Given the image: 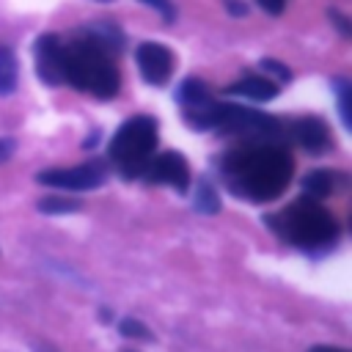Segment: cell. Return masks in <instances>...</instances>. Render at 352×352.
Here are the masks:
<instances>
[{"mask_svg":"<svg viewBox=\"0 0 352 352\" xmlns=\"http://www.w3.org/2000/svg\"><path fill=\"white\" fill-rule=\"evenodd\" d=\"M121 336H126V338H148V330L138 319H124L121 322Z\"/></svg>","mask_w":352,"mask_h":352,"instance_id":"ffe728a7","label":"cell"},{"mask_svg":"<svg viewBox=\"0 0 352 352\" xmlns=\"http://www.w3.org/2000/svg\"><path fill=\"white\" fill-rule=\"evenodd\" d=\"M336 91H338V110H341V121L344 126H349V82L346 80H336Z\"/></svg>","mask_w":352,"mask_h":352,"instance_id":"ac0fdd59","label":"cell"},{"mask_svg":"<svg viewBox=\"0 0 352 352\" xmlns=\"http://www.w3.org/2000/svg\"><path fill=\"white\" fill-rule=\"evenodd\" d=\"M192 206L198 212H206V214H214L220 209V198H217V190L212 187L209 179H198V187H195V201Z\"/></svg>","mask_w":352,"mask_h":352,"instance_id":"9a60e30c","label":"cell"},{"mask_svg":"<svg viewBox=\"0 0 352 352\" xmlns=\"http://www.w3.org/2000/svg\"><path fill=\"white\" fill-rule=\"evenodd\" d=\"M16 88V58L8 47L0 44V94H11Z\"/></svg>","mask_w":352,"mask_h":352,"instance_id":"2e32d148","label":"cell"},{"mask_svg":"<svg viewBox=\"0 0 352 352\" xmlns=\"http://www.w3.org/2000/svg\"><path fill=\"white\" fill-rule=\"evenodd\" d=\"M36 179H38V184L60 187V190H94L107 179V170L102 162H85V165H74V168L41 170Z\"/></svg>","mask_w":352,"mask_h":352,"instance_id":"8992f818","label":"cell"},{"mask_svg":"<svg viewBox=\"0 0 352 352\" xmlns=\"http://www.w3.org/2000/svg\"><path fill=\"white\" fill-rule=\"evenodd\" d=\"M63 38L44 33L36 38V72L47 85H63Z\"/></svg>","mask_w":352,"mask_h":352,"instance_id":"9c48e42d","label":"cell"},{"mask_svg":"<svg viewBox=\"0 0 352 352\" xmlns=\"http://www.w3.org/2000/svg\"><path fill=\"white\" fill-rule=\"evenodd\" d=\"M63 82L94 94L99 99H110L118 91V69L110 58V52L96 44L91 36H80L74 41H63Z\"/></svg>","mask_w":352,"mask_h":352,"instance_id":"7a4b0ae2","label":"cell"},{"mask_svg":"<svg viewBox=\"0 0 352 352\" xmlns=\"http://www.w3.org/2000/svg\"><path fill=\"white\" fill-rule=\"evenodd\" d=\"M38 209L47 212V214L77 212V209H80V201H74V198H60V195H50V198H41V201H38Z\"/></svg>","mask_w":352,"mask_h":352,"instance_id":"e0dca14e","label":"cell"},{"mask_svg":"<svg viewBox=\"0 0 352 352\" xmlns=\"http://www.w3.org/2000/svg\"><path fill=\"white\" fill-rule=\"evenodd\" d=\"M267 223L292 245L300 248H316V245H327L338 236V223L336 217L322 209L316 201L311 198H300L292 206H286L278 214H270Z\"/></svg>","mask_w":352,"mask_h":352,"instance_id":"277c9868","label":"cell"},{"mask_svg":"<svg viewBox=\"0 0 352 352\" xmlns=\"http://www.w3.org/2000/svg\"><path fill=\"white\" fill-rule=\"evenodd\" d=\"M261 69H264V72H270L278 82H283V80H289V77H292V72H289L280 60H272V58H264V60H261Z\"/></svg>","mask_w":352,"mask_h":352,"instance_id":"d6986e66","label":"cell"},{"mask_svg":"<svg viewBox=\"0 0 352 352\" xmlns=\"http://www.w3.org/2000/svg\"><path fill=\"white\" fill-rule=\"evenodd\" d=\"M308 352H346V349H341V346H327V344H319V346H311Z\"/></svg>","mask_w":352,"mask_h":352,"instance_id":"d4e9b609","label":"cell"},{"mask_svg":"<svg viewBox=\"0 0 352 352\" xmlns=\"http://www.w3.org/2000/svg\"><path fill=\"white\" fill-rule=\"evenodd\" d=\"M140 3H146L148 8H154L165 22H173L176 19V11H173V3L170 0H140Z\"/></svg>","mask_w":352,"mask_h":352,"instance_id":"44dd1931","label":"cell"},{"mask_svg":"<svg viewBox=\"0 0 352 352\" xmlns=\"http://www.w3.org/2000/svg\"><path fill=\"white\" fill-rule=\"evenodd\" d=\"M226 184L248 201L275 198L292 176V157L275 140H250L223 157Z\"/></svg>","mask_w":352,"mask_h":352,"instance_id":"6da1fadb","label":"cell"},{"mask_svg":"<svg viewBox=\"0 0 352 352\" xmlns=\"http://www.w3.org/2000/svg\"><path fill=\"white\" fill-rule=\"evenodd\" d=\"M140 176H146L154 184H170L173 190L184 192L190 184V165L179 151H165V154L148 160Z\"/></svg>","mask_w":352,"mask_h":352,"instance_id":"52a82bcc","label":"cell"},{"mask_svg":"<svg viewBox=\"0 0 352 352\" xmlns=\"http://www.w3.org/2000/svg\"><path fill=\"white\" fill-rule=\"evenodd\" d=\"M336 182H338V173L319 168V170L305 173V179H302V192H305L311 201H319V198H327V195L336 190Z\"/></svg>","mask_w":352,"mask_h":352,"instance_id":"4fadbf2b","label":"cell"},{"mask_svg":"<svg viewBox=\"0 0 352 352\" xmlns=\"http://www.w3.org/2000/svg\"><path fill=\"white\" fill-rule=\"evenodd\" d=\"M157 148V121L151 116H135L118 126L110 140V162L124 176H140Z\"/></svg>","mask_w":352,"mask_h":352,"instance_id":"5b68a950","label":"cell"},{"mask_svg":"<svg viewBox=\"0 0 352 352\" xmlns=\"http://www.w3.org/2000/svg\"><path fill=\"white\" fill-rule=\"evenodd\" d=\"M258 6L267 11V14H272V16H278L283 8H286V0H258Z\"/></svg>","mask_w":352,"mask_h":352,"instance_id":"7402d4cb","label":"cell"},{"mask_svg":"<svg viewBox=\"0 0 352 352\" xmlns=\"http://www.w3.org/2000/svg\"><path fill=\"white\" fill-rule=\"evenodd\" d=\"M11 154H14V140H8V138H0V162H6Z\"/></svg>","mask_w":352,"mask_h":352,"instance_id":"603a6c76","label":"cell"},{"mask_svg":"<svg viewBox=\"0 0 352 352\" xmlns=\"http://www.w3.org/2000/svg\"><path fill=\"white\" fill-rule=\"evenodd\" d=\"M187 124L195 129H220L228 135H245L250 140H278L283 135V126L278 118L242 107V104H206L201 110H187L184 113Z\"/></svg>","mask_w":352,"mask_h":352,"instance_id":"3957f363","label":"cell"},{"mask_svg":"<svg viewBox=\"0 0 352 352\" xmlns=\"http://www.w3.org/2000/svg\"><path fill=\"white\" fill-rule=\"evenodd\" d=\"M82 33L91 36L96 44H102L107 52H110V47H113V52H118L121 44H124V36H121V30H118L113 22H96V25H88Z\"/></svg>","mask_w":352,"mask_h":352,"instance_id":"5bb4252c","label":"cell"},{"mask_svg":"<svg viewBox=\"0 0 352 352\" xmlns=\"http://www.w3.org/2000/svg\"><path fill=\"white\" fill-rule=\"evenodd\" d=\"M135 60H138V69L143 74L146 82L151 85H165L170 80V72H173V52L165 47V44H157V41H143L138 50H135Z\"/></svg>","mask_w":352,"mask_h":352,"instance_id":"ba28073f","label":"cell"},{"mask_svg":"<svg viewBox=\"0 0 352 352\" xmlns=\"http://www.w3.org/2000/svg\"><path fill=\"white\" fill-rule=\"evenodd\" d=\"M330 19H336V25H338V28H341L344 33H349V25H346V19H344V16L338 14V11H330Z\"/></svg>","mask_w":352,"mask_h":352,"instance_id":"cb8c5ba5","label":"cell"},{"mask_svg":"<svg viewBox=\"0 0 352 352\" xmlns=\"http://www.w3.org/2000/svg\"><path fill=\"white\" fill-rule=\"evenodd\" d=\"M292 138L302 146V148H308L311 154H322L327 146H330V132H327V124L322 121V118H316V116H305V118H297L294 124H292Z\"/></svg>","mask_w":352,"mask_h":352,"instance_id":"30bf717a","label":"cell"},{"mask_svg":"<svg viewBox=\"0 0 352 352\" xmlns=\"http://www.w3.org/2000/svg\"><path fill=\"white\" fill-rule=\"evenodd\" d=\"M176 99H179V104L184 107V113H187V110H201V107H206V104L214 102L212 94H209V88H206L201 80H195V77H187V80L179 85Z\"/></svg>","mask_w":352,"mask_h":352,"instance_id":"7c38bea8","label":"cell"},{"mask_svg":"<svg viewBox=\"0 0 352 352\" xmlns=\"http://www.w3.org/2000/svg\"><path fill=\"white\" fill-rule=\"evenodd\" d=\"M228 94H239V96H248L253 102H270L272 96H278V82H272L267 77H258V74H248V77L231 82Z\"/></svg>","mask_w":352,"mask_h":352,"instance_id":"8fae6325","label":"cell"}]
</instances>
